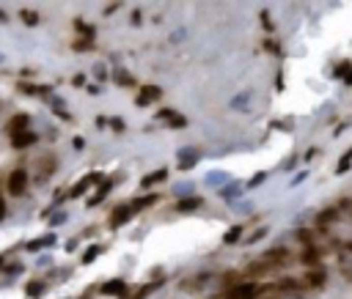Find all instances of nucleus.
Returning <instances> with one entry per match:
<instances>
[{
  "label": "nucleus",
  "mask_w": 352,
  "mask_h": 299,
  "mask_svg": "<svg viewBox=\"0 0 352 299\" xmlns=\"http://www.w3.org/2000/svg\"><path fill=\"white\" fill-rule=\"evenodd\" d=\"M39 294H42V285H39V283H31V285H28V296H39Z\"/></svg>",
  "instance_id": "412c9836"
},
{
  "label": "nucleus",
  "mask_w": 352,
  "mask_h": 299,
  "mask_svg": "<svg viewBox=\"0 0 352 299\" xmlns=\"http://www.w3.org/2000/svg\"><path fill=\"white\" fill-rule=\"evenodd\" d=\"M6 187H9L11 195H22L25 189H28V173H25L22 168L11 171V173H9V181H6Z\"/></svg>",
  "instance_id": "f03ea898"
},
{
  "label": "nucleus",
  "mask_w": 352,
  "mask_h": 299,
  "mask_svg": "<svg viewBox=\"0 0 352 299\" xmlns=\"http://www.w3.org/2000/svg\"><path fill=\"white\" fill-rule=\"evenodd\" d=\"M121 288H124V283H119V280L116 283H107L105 285V294H121Z\"/></svg>",
  "instance_id": "a211bd4d"
},
{
  "label": "nucleus",
  "mask_w": 352,
  "mask_h": 299,
  "mask_svg": "<svg viewBox=\"0 0 352 299\" xmlns=\"http://www.w3.org/2000/svg\"><path fill=\"white\" fill-rule=\"evenodd\" d=\"M25 126H28V115H14V118L6 124V132H9V138H14V135L25 132Z\"/></svg>",
  "instance_id": "39448f33"
},
{
  "label": "nucleus",
  "mask_w": 352,
  "mask_h": 299,
  "mask_svg": "<svg viewBox=\"0 0 352 299\" xmlns=\"http://www.w3.org/2000/svg\"><path fill=\"white\" fill-rule=\"evenodd\" d=\"M242 234H245V225L240 222V225H234L231 230H226V236H223V244H237V242L242 239Z\"/></svg>",
  "instance_id": "1a4fd4ad"
},
{
  "label": "nucleus",
  "mask_w": 352,
  "mask_h": 299,
  "mask_svg": "<svg viewBox=\"0 0 352 299\" xmlns=\"http://www.w3.org/2000/svg\"><path fill=\"white\" fill-rule=\"evenodd\" d=\"M130 217H132V206H119L116 212L110 214V225H113V228H119V225H124V222L130 220Z\"/></svg>",
  "instance_id": "423d86ee"
},
{
  "label": "nucleus",
  "mask_w": 352,
  "mask_h": 299,
  "mask_svg": "<svg viewBox=\"0 0 352 299\" xmlns=\"http://www.w3.org/2000/svg\"><path fill=\"white\" fill-rule=\"evenodd\" d=\"M267 272H273V267H270V263H264L261 258L256 263H250L248 267V277H261V275H267Z\"/></svg>",
  "instance_id": "9d476101"
},
{
  "label": "nucleus",
  "mask_w": 352,
  "mask_h": 299,
  "mask_svg": "<svg viewBox=\"0 0 352 299\" xmlns=\"http://www.w3.org/2000/svg\"><path fill=\"white\" fill-rule=\"evenodd\" d=\"M3 217H6V201L0 198V220H3Z\"/></svg>",
  "instance_id": "b1692460"
},
{
  "label": "nucleus",
  "mask_w": 352,
  "mask_h": 299,
  "mask_svg": "<svg viewBox=\"0 0 352 299\" xmlns=\"http://www.w3.org/2000/svg\"><path fill=\"white\" fill-rule=\"evenodd\" d=\"M264 234H267V228H259L253 236H250V242H259V239H264Z\"/></svg>",
  "instance_id": "4be33fe9"
},
{
  "label": "nucleus",
  "mask_w": 352,
  "mask_h": 299,
  "mask_svg": "<svg viewBox=\"0 0 352 299\" xmlns=\"http://www.w3.org/2000/svg\"><path fill=\"white\" fill-rule=\"evenodd\" d=\"M325 277H328V275H325V269H314V272H308V275H306V285H308V288H322Z\"/></svg>",
  "instance_id": "6e6552de"
},
{
  "label": "nucleus",
  "mask_w": 352,
  "mask_h": 299,
  "mask_svg": "<svg viewBox=\"0 0 352 299\" xmlns=\"http://www.w3.org/2000/svg\"><path fill=\"white\" fill-rule=\"evenodd\" d=\"M289 258H292V253H289L286 247H273V250H267V253L261 255V261H264V263H270L273 269H278L281 263H286V261H289Z\"/></svg>",
  "instance_id": "7ed1b4c3"
},
{
  "label": "nucleus",
  "mask_w": 352,
  "mask_h": 299,
  "mask_svg": "<svg viewBox=\"0 0 352 299\" xmlns=\"http://www.w3.org/2000/svg\"><path fill=\"white\" fill-rule=\"evenodd\" d=\"M349 165H352V148H349V151L341 157V162H338V168H336V171H338V173H344V171H349Z\"/></svg>",
  "instance_id": "f3484780"
},
{
  "label": "nucleus",
  "mask_w": 352,
  "mask_h": 299,
  "mask_svg": "<svg viewBox=\"0 0 352 299\" xmlns=\"http://www.w3.org/2000/svg\"><path fill=\"white\" fill-rule=\"evenodd\" d=\"M264 179H267V173H256V179L253 181H250V187H256V184H261V181Z\"/></svg>",
  "instance_id": "5701e85b"
},
{
  "label": "nucleus",
  "mask_w": 352,
  "mask_h": 299,
  "mask_svg": "<svg viewBox=\"0 0 352 299\" xmlns=\"http://www.w3.org/2000/svg\"><path fill=\"white\" fill-rule=\"evenodd\" d=\"M165 176H168V171H165V168H162V171H157V173H149L146 179H143V187L160 184V181H165Z\"/></svg>",
  "instance_id": "2eb2a0df"
},
{
  "label": "nucleus",
  "mask_w": 352,
  "mask_h": 299,
  "mask_svg": "<svg viewBox=\"0 0 352 299\" xmlns=\"http://www.w3.org/2000/svg\"><path fill=\"white\" fill-rule=\"evenodd\" d=\"M99 253H102V250H99V247H91V250H88V253L83 255V261H85V263H88V261H94V258H97Z\"/></svg>",
  "instance_id": "aec40b11"
},
{
  "label": "nucleus",
  "mask_w": 352,
  "mask_h": 299,
  "mask_svg": "<svg viewBox=\"0 0 352 299\" xmlns=\"http://www.w3.org/2000/svg\"><path fill=\"white\" fill-rule=\"evenodd\" d=\"M338 217V209H325V212H319V217H316V225L319 228H328L330 222H333Z\"/></svg>",
  "instance_id": "9b49d317"
},
{
  "label": "nucleus",
  "mask_w": 352,
  "mask_h": 299,
  "mask_svg": "<svg viewBox=\"0 0 352 299\" xmlns=\"http://www.w3.org/2000/svg\"><path fill=\"white\" fill-rule=\"evenodd\" d=\"M33 143H36V135L28 132V129L11 138V146H14V148H28V146H33Z\"/></svg>",
  "instance_id": "0eeeda50"
},
{
  "label": "nucleus",
  "mask_w": 352,
  "mask_h": 299,
  "mask_svg": "<svg viewBox=\"0 0 352 299\" xmlns=\"http://www.w3.org/2000/svg\"><path fill=\"white\" fill-rule=\"evenodd\" d=\"M154 99H160V88H154V85H146V88H140V93H138V105L140 107H146V105H152Z\"/></svg>",
  "instance_id": "20e7f679"
},
{
  "label": "nucleus",
  "mask_w": 352,
  "mask_h": 299,
  "mask_svg": "<svg viewBox=\"0 0 352 299\" xmlns=\"http://www.w3.org/2000/svg\"><path fill=\"white\" fill-rule=\"evenodd\" d=\"M259 291H261V285H256V283H240L234 288H228L223 294V299H256Z\"/></svg>",
  "instance_id": "f257e3e1"
},
{
  "label": "nucleus",
  "mask_w": 352,
  "mask_h": 299,
  "mask_svg": "<svg viewBox=\"0 0 352 299\" xmlns=\"http://www.w3.org/2000/svg\"><path fill=\"white\" fill-rule=\"evenodd\" d=\"M157 201H160L157 195H146V198H138V203H130V206H132V214L140 212V209H146V206H152V203H157Z\"/></svg>",
  "instance_id": "ddd939ff"
},
{
  "label": "nucleus",
  "mask_w": 352,
  "mask_h": 299,
  "mask_svg": "<svg viewBox=\"0 0 352 299\" xmlns=\"http://www.w3.org/2000/svg\"><path fill=\"white\" fill-rule=\"evenodd\" d=\"M347 83H352V72H349V74H347Z\"/></svg>",
  "instance_id": "a878e982"
},
{
  "label": "nucleus",
  "mask_w": 352,
  "mask_h": 299,
  "mask_svg": "<svg viewBox=\"0 0 352 299\" xmlns=\"http://www.w3.org/2000/svg\"><path fill=\"white\" fill-rule=\"evenodd\" d=\"M341 272L347 280H352V258L349 255H341Z\"/></svg>",
  "instance_id": "dca6fc26"
},
{
  "label": "nucleus",
  "mask_w": 352,
  "mask_h": 299,
  "mask_svg": "<svg viewBox=\"0 0 352 299\" xmlns=\"http://www.w3.org/2000/svg\"><path fill=\"white\" fill-rule=\"evenodd\" d=\"M22 19H25L28 25H36V22H39V14H36V11H28V9H25V11H22Z\"/></svg>",
  "instance_id": "6ab92c4d"
},
{
  "label": "nucleus",
  "mask_w": 352,
  "mask_h": 299,
  "mask_svg": "<svg viewBox=\"0 0 352 299\" xmlns=\"http://www.w3.org/2000/svg\"><path fill=\"white\" fill-rule=\"evenodd\" d=\"M97 179H99V176H85V179H83V181H80V184H77V187H72V192H69V195H72V198H77V195H83V192H85V189H88V187H91V184H94V181H97Z\"/></svg>",
  "instance_id": "f8f14e48"
},
{
  "label": "nucleus",
  "mask_w": 352,
  "mask_h": 299,
  "mask_svg": "<svg viewBox=\"0 0 352 299\" xmlns=\"http://www.w3.org/2000/svg\"><path fill=\"white\" fill-rule=\"evenodd\" d=\"M198 206H201V198H185V201L176 203L179 212H193V209H198Z\"/></svg>",
  "instance_id": "4468645a"
},
{
  "label": "nucleus",
  "mask_w": 352,
  "mask_h": 299,
  "mask_svg": "<svg viewBox=\"0 0 352 299\" xmlns=\"http://www.w3.org/2000/svg\"><path fill=\"white\" fill-rule=\"evenodd\" d=\"M344 244H347V250H349V253H352V242H344Z\"/></svg>",
  "instance_id": "393cba45"
}]
</instances>
